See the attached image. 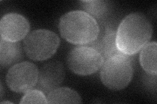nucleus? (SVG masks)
<instances>
[{
	"label": "nucleus",
	"mask_w": 157,
	"mask_h": 104,
	"mask_svg": "<svg viewBox=\"0 0 157 104\" xmlns=\"http://www.w3.org/2000/svg\"><path fill=\"white\" fill-rule=\"evenodd\" d=\"M156 52L157 44L151 42L147 44L141 49L140 61L144 70L152 76H156Z\"/></svg>",
	"instance_id": "11"
},
{
	"label": "nucleus",
	"mask_w": 157,
	"mask_h": 104,
	"mask_svg": "<svg viewBox=\"0 0 157 104\" xmlns=\"http://www.w3.org/2000/svg\"><path fill=\"white\" fill-rule=\"evenodd\" d=\"M3 87H2V85L1 84V98H2L3 97Z\"/></svg>",
	"instance_id": "15"
},
{
	"label": "nucleus",
	"mask_w": 157,
	"mask_h": 104,
	"mask_svg": "<svg viewBox=\"0 0 157 104\" xmlns=\"http://www.w3.org/2000/svg\"><path fill=\"white\" fill-rule=\"evenodd\" d=\"M20 103H48L45 93L39 89L29 90L25 92Z\"/></svg>",
	"instance_id": "14"
},
{
	"label": "nucleus",
	"mask_w": 157,
	"mask_h": 104,
	"mask_svg": "<svg viewBox=\"0 0 157 104\" xmlns=\"http://www.w3.org/2000/svg\"><path fill=\"white\" fill-rule=\"evenodd\" d=\"M48 103H81L78 93L68 87H58L47 95Z\"/></svg>",
	"instance_id": "12"
},
{
	"label": "nucleus",
	"mask_w": 157,
	"mask_h": 104,
	"mask_svg": "<svg viewBox=\"0 0 157 104\" xmlns=\"http://www.w3.org/2000/svg\"><path fill=\"white\" fill-rule=\"evenodd\" d=\"M65 78V70L60 61L49 62L39 71L37 88L46 95L60 87Z\"/></svg>",
	"instance_id": "8"
},
{
	"label": "nucleus",
	"mask_w": 157,
	"mask_h": 104,
	"mask_svg": "<svg viewBox=\"0 0 157 104\" xmlns=\"http://www.w3.org/2000/svg\"><path fill=\"white\" fill-rule=\"evenodd\" d=\"M60 43V38L55 33L47 29H37L28 33L24 39L23 48L29 59L43 61L56 52Z\"/></svg>",
	"instance_id": "4"
},
{
	"label": "nucleus",
	"mask_w": 157,
	"mask_h": 104,
	"mask_svg": "<svg viewBox=\"0 0 157 104\" xmlns=\"http://www.w3.org/2000/svg\"><path fill=\"white\" fill-rule=\"evenodd\" d=\"M153 33V26L144 13H131L122 20L117 30V48L122 53L133 56L149 43Z\"/></svg>",
	"instance_id": "1"
},
{
	"label": "nucleus",
	"mask_w": 157,
	"mask_h": 104,
	"mask_svg": "<svg viewBox=\"0 0 157 104\" xmlns=\"http://www.w3.org/2000/svg\"><path fill=\"white\" fill-rule=\"evenodd\" d=\"M116 32L111 27H106L101 33L100 32L96 41L86 46L97 50L104 57V61L117 54L122 53L117 46Z\"/></svg>",
	"instance_id": "9"
},
{
	"label": "nucleus",
	"mask_w": 157,
	"mask_h": 104,
	"mask_svg": "<svg viewBox=\"0 0 157 104\" xmlns=\"http://www.w3.org/2000/svg\"><path fill=\"white\" fill-rule=\"evenodd\" d=\"M24 58L23 49L19 42H9L1 38L0 64L2 67L13 66Z\"/></svg>",
	"instance_id": "10"
},
{
	"label": "nucleus",
	"mask_w": 157,
	"mask_h": 104,
	"mask_svg": "<svg viewBox=\"0 0 157 104\" xmlns=\"http://www.w3.org/2000/svg\"><path fill=\"white\" fill-rule=\"evenodd\" d=\"M134 68L129 56L117 54L106 59L100 70L102 83L111 90L120 91L129 85L133 78Z\"/></svg>",
	"instance_id": "3"
},
{
	"label": "nucleus",
	"mask_w": 157,
	"mask_h": 104,
	"mask_svg": "<svg viewBox=\"0 0 157 104\" xmlns=\"http://www.w3.org/2000/svg\"><path fill=\"white\" fill-rule=\"evenodd\" d=\"M104 59L93 48L78 46L73 48L67 57V64L70 70L79 76H89L101 68Z\"/></svg>",
	"instance_id": "5"
},
{
	"label": "nucleus",
	"mask_w": 157,
	"mask_h": 104,
	"mask_svg": "<svg viewBox=\"0 0 157 104\" xmlns=\"http://www.w3.org/2000/svg\"><path fill=\"white\" fill-rule=\"evenodd\" d=\"M58 29L66 41L81 46L96 41L100 32L96 20L83 11H73L63 14Z\"/></svg>",
	"instance_id": "2"
},
{
	"label": "nucleus",
	"mask_w": 157,
	"mask_h": 104,
	"mask_svg": "<svg viewBox=\"0 0 157 104\" xmlns=\"http://www.w3.org/2000/svg\"><path fill=\"white\" fill-rule=\"evenodd\" d=\"M81 6L84 12L88 13L95 20L104 18L109 11L110 4L109 2L101 0H89V1H80Z\"/></svg>",
	"instance_id": "13"
},
{
	"label": "nucleus",
	"mask_w": 157,
	"mask_h": 104,
	"mask_svg": "<svg viewBox=\"0 0 157 104\" xmlns=\"http://www.w3.org/2000/svg\"><path fill=\"white\" fill-rule=\"evenodd\" d=\"M1 103H13L11 102H8V101H5V102H2Z\"/></svg>",
	"instance_id": "16"
},
{
	"label": "nucleus",
	"mask_w": 157,
	"mask_h": 104,
	"mask_svg": "<svg viewBox=\"0 0 157 104\" xmlns=\"http://www.w3.org/2000/svg\"><path fill=\"white\" fill-rule=\"evenodd\" d=\"M39 70L35 64L29 61L18 63L7 72V86L14 92L23 93L31 90L38 81Z\"/></svg>",
	"instance_id": "6"
},
{
	"label": "nucleus",
	"mask_w": 157,
	"mask_h": 104,
	"mask_svg": "<svg viewBox=\"0 0 157 104\" xmlns=\"http://www.w3.org/2000/svg\"><path fill=\"white\" fill-rule=\"evenodd\" d=\"M30 26L26 18L17 13H8L0 22L1 38L9 42H17L28 35Z\"/></svg>",
	"instance_id": "7"
}]
</instances>
